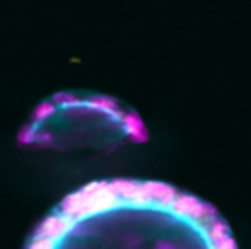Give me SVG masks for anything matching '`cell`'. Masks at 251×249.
Returning <instances> with one entry per match:
<instances>
[{
	"label": "cell",
	"mask_w": 251,
	"mask_h": 249,
	"mask_svg": "<svg viewBox=\"0 0 251 249\" xmlns=\"http://www.w3.org/2000/svg\"><path fill=\"white\" fill-rule=\"evenodd\" d=\"M143 139L141 120L122 102L90 92H61L31 116L22 141L53 151H112Z\"/></svg>",
	"instance_id": "2"
},
{
	"label": "cell",
	"mask_w": 251,
	"mask_h": 249,
	"mask_svg": "<svg viewBox=\"0 0 251 249\" xmlns=\"http://www.w3.org/2000/svg\"><path fill=\"white\" fill-rule=\"evenodd\" d=\"M27 249H235L224 220L159 182L106 180L65 198Z\"/></svg>",
	"instance_id": "1"
}]
</instances>
